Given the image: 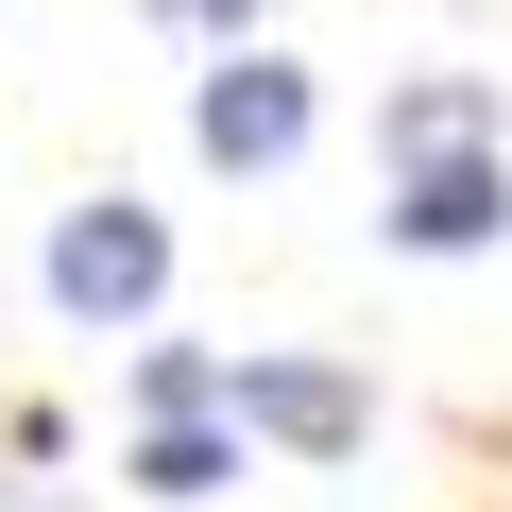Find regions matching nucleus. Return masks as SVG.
Masks as SVG:
<instances>
[{
	"label": "nucleus",
	"mask_w": 512,
	"mask_h": 512,
	"mask_svg": "<svg viewBox=\"0 0 512 512\" xmlns=\"http://www.w3.org/2000/svg\"><path fill=\"white\" fill-rule=\"evenodd\" d=\"M154 18H205L222 52H256V18H274V0H154Z\"/></svg>",
	"instance_id": "6e6552de"
},
{
	"label": "nucleus",
	"mask_w": 512,
	"mask_h": 512,
	"mask_svg": "<svg viewBox=\"0 0 512 512\" xmlns=\"http://www.w3.org/2000/svg\"><path fill=\"white\" fill-rule=\"evenodd\" d=\"M393 239H410V256H478V239H512V154H427V171L393 188Z\"/></svg>",
	"instance_id": "20e7f679"
},
{
	"label": "nucleus",
	"mask_w": 512,
	"mask_h": 512,
	"mask_svg": "<svg viewBox=\"0 0 512 512\" xmlns=\"http://www.w3.org/2000/svg\"><path fill=\"white\" fill-rule=\"evenodd\" d=\"M188 137H205V171H291L308 154V69L291 52H222L188 86Z\"/></svg>",
	"instance_id": "f03ea898"
},
{
	"label": "nucleus",
	"mask_w": 512,
	"mask_h": 512,
	"mask_svg": "<svg viewBox=\"0 0 512 512\" xmlns=\"http://www.w3.org/2000/svg\"><path fill=\"white\" fill-rule=\"evenodd\" d=\"M376 137H393V171H427V154H478V137H495V86H410Z\"/></svg>",
	"instance_id": "39448f33"
},
{
	"label": "nucleus",
	"mask_w": 512,
	"mask_h": 512,
	"mask_svg": "<svg viewBox=\"0 0 512 512\" xmlns=\"http://www.w3.org/2000/svg\"><path fill=\"white\" fill-rule=\"evenodd\" d=\"M239 478V427L222 410H188V427H137V495H222Z\"/></svg>",
	"instance_id": "423d86ee"
},
{
	"label": "nucleus",
	"mask_w": 512,
	"mask_h": 512,
	"mask_svg": "<svg viewBox=\"0 0 512 512\" xmlns=\"http://www.w3.org/2000/svg\"><path fill=\"white\" fill-rule=\"evenodd\" d=\"M154 291H171V222H154V205L103 188V205L52 222V308H69V325H137Z\"/></svg>",
	"instance_id": "f257e3e1"
},
{
	"label": "nucleus",
	"mask_w": 512,
	"mask_h": 512,
	"mask_svg": "<svg viewBox=\"0 0 512 512\" xmlns=\"http://www.w3.org/2000/svg\"><path fill=\"white\" fill-rule=\"evenodd\" d=\"M222 410H239V444H291V461H342L376 427V393L342 359H222Z\"/></svg>",
	"instance_id": "7ed1b4c3"
},
{
	"label": "nucleus",
	"mask_w": 512,
	"mask_h": 512,
	"mask_svg": "<svg viewBox=\"0 0 512 512\" xmlns=\"http://www.w3.org/2000/svg\"><path fill=\"white\" fill-rule=\"evenodd\" d=\"M137 410H154V427L222 410V359H205V342H154V359H137Z\"/></svg>",
	"instance_id": "0eeeda50"
}]
</instances>
